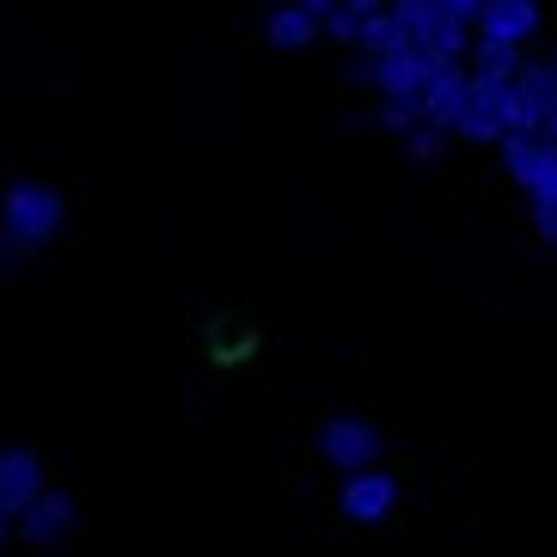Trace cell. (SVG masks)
I'll return each instance as SVG.
<instances>
[{
	"label": "cell",
	"mask_w": 557,
	"mask_h": 557,
	"mask_svg": "<svg viewBox=\"0 0 557 557\" xmlns=\"http://www.w3.org/2000/svg\"><path fill=\"white\" fill-rule=\"evenodd\" d=\"M67 227V197L44 178H13L0 190V251L7 258H37L55 233Z\"/></svg>",
	"instance_id": "cell-1"
},
{
	"label": "cell",
	"mask_w": 557,
	"mask_h": 557,
	"mask_svg": "<svg viewBox=\"0 0 557 557\" xmlns=\"http://www.w3.org/2000/svg\"><path fill=\"white\" fill-rule=\"evenodd\" d=\"M386 454V429L374 417H356V410H337L312 429V459L325 472H356V466H374Z\"/></svg>",
	"instance_id": "cell-2"
},
{
	"label": "cell",
	"mask_w": 557,
	"mask_h": 557,
	"mask_svg": "<svg viewBox=\"0 0 557 557\" xmlns=\"http://www.w3.org/2000/svg\"><path fill=\"white\" fill-rule=\"evenodd\" d=\"M74 533H81V515H74V496H67L62 484H44V491L13 515V540H25L32 552H55V545H67Z\"/></svg>",
	"instance_id": "cell-3"
},
{
	"label": "cell",
	"mask_w": 557,
	"mask_h": 557,
	"mask_svg": "<svg viewBox=\"0 0 557 557\" xmlns=\"http://www.w3.org/2000/svg\"><path fill=\"white\" fill-rule=\"evenodd\" d=\"M398 508V472H386V466H356V472H344V484H337V515H344L349 527H380L393 521Z\"/></svg>",
	"instance_id": "cell-4"
},
{
	"label": "cell",
	"mask_w": 557,
	"mask_h": 557,
	"mask_svg": "<svg viewBox=\"0 0 557 557\" xmlns=\"http://www.w3.org/2000/svg\"><path fill=\"white\" fill-rule=\"evenodd\" d=\"M503 92H508V81H484V74H472V86H466V104H459V116H454V141L496 148V141L508 135V123H503Z\"/></svg>",
	"instance_id": "cell-5"
},
{
	"label": "cell",
	"mask_w": 557,
	"mask_h": 557,
	"mask_svg": "<svg viewBox=\"0 0 557 557\" xmlns=\"http://www.w3.org/2000/svg\"><path fill=\"white\" fill-rule=\"evenodd\" d=\"M545 25V0H484L472 18V37H496V44H515L527 50Z\"/></svg>",
	"instance_id": "cell-6"
},
{
	"label": "cell",
	"mask_w": 557,
	"mask_h": 557,
	"mask_svg": "<svg viewBox=\"0 0 557 557\" xmlns=\"http://www.w3.org/2000/svg\"><path fill=\"white\" fill-rule=\"evenodd\" d=\"M496 160H503V178L527 197V190L552 172L557 153H552V141H545L540 129H515V135H503V141H496Z\"/></svg>",
	"instance_id": "cell-7"
},
{
	"label": "cell",
	"mask_w": 557,
	"mask_h": 557,
	"mask_svg": "<svg viewBox=\"0 0 557 557\" xmlns=\"http://www.w3.org/2000/svg\"><path fill=\"white\" fill-rule=\"evenodd\" d=\"M44 484H50V472H44V459H37L32 447H0V515H7V521H13Z\"/></svg>",
	"instance_id": "cell-8"
},
{
	"label": "cell",
	"mask_w": 557,
	"mask_h": 557,
	"mask_svg": "<svg viewBox=\"0 0 557 557\" xmlns=\"http://www.w3.org/2000/svg\"><path fill=\"white\" fill-rule=\"evenodd\" d=\"M263 44L282 55H300L319 44V13L295 7V0H276V7H263Z\"/></svg>",
	"instance_id": "cell-9"
},
{
	"label": "cell",
	"mask_w": 557,
	"mask_h": 557,
	"mask_svg": "<svg viewBox=\"0 0 557 557\" xmlns=\"http://www.w3.org/2000/svg\"><path fill=\"white\" fill-rule=\"evenodd\" d=\"M527 62V50H515V44H496V37H472V50H466V67L472 74H484V81H515Z\"/></svg>",
	"instance_id": "cell-10"
},
{
	"label": "cell",
	"mask_w": 557,
	"mask_h": 557,
	"mask_svg": "<svg viewBox=\"0 0 557 557\" xmlns=\"http://www.w3.org/2000/svg\"><path fill=\"white\" fill-rule=\"evenodd\" d=\"M398 18L386 13V7H380V13H368L361 18V32H356V55H368V62H380V55H393L398 50Z\"/></svg>",
	"instance_id": "cell-11"
},
{
	"label": "cell",
	"mask_w": 557,
	"mask_h": 557,
	"mask_svg": "<svg viewBox=\"0 0 557 557\" xmlns=\"http://www.w3.org/2000/svg\"><path fill=\"white\" fill-rule=\"evenodd\" d=\"M374 123L386 135H410L423 123V99H374Z\"/></svg>",
	"instance_id": "cell-12"
},
{
	"label": "cell",
	"mask_w": 557,
	"mask_h": 557,
	"mask_svg": "<svg viewBox=\"0 0 557 557\" xmlns=\"http://www.w3.org/2000/svg\"><path fill=\"white\" fill-rule=\"evenodd\" d=\"M398 141H405V160L435 165V160L447 153V141H454V135H447V129H435V123H417V129H410V135H398Z\"/></svg>",
	"instance_id": "cell-13"
},
{
	"label": "cell",
	"mask_w": 557,
	"mask_h": 557,
	"mask_svg": "<svg viewBox=\"0 0 557 557\" xmlns=\"http://www.w3.org/2000/svg\"><path fill=\"white\" fill-rule=\"evenodd\" d=\"M337 7H349V13H356V18H368V13H380L386 0H337Z\"/></svg>",
	"instance_id": "cell-14"
},
{
	"label": "cell",
	"mask_w": 557,
	"mask_h": 557,
	"mask_svg": "<svg viewBox=\"0 0 557 557\" xmlns=\"http://www.w3.org/2000/svg\"><path fill=\"white\" fill-rule=\"evenodd\" d=\"M447 7H454V13L466 18V25H472V18H478V7H484V0H447Z\"/></svg>",
	"instance_id": "cell-15"
},
{
	"label": "cell",
	"mask_w": 557,
	"mask_h": 557,
	"mask_svg": "<svg viewBox=\"0 0 557 557\" xmlns=\"http://www.w3.org/2000/svg\"><path fill=\"white\" fill-rule=\"evenodd\" d=\"M295 7H307V13H319V18H325L331 7H337V0H295Z\"/></svg>",
	"instance_id": "cell-16"
},
{
	"label": "cell",
	"mask_w": 557,
	"mask_h": 557,
	"mask_svg": "<svg viewBox=\"0 0 557 557\" xmlns=\"http://www.w3.org/2000/svg\"><path fill=\"white\" fill-rule=\"evenodd\" d=\"M7 540H13V521H7V515H0V545H7Z\"/></svg>",
	"instance_id": "cell-17"
},
{
	"label": "cell",
	"mask_w": 557,
	"mask_h": 557,
	"mask_svg": "<svg viewBox=\"0 0 557 557\" xmlns=\"http://www.w3.org/2000/svg\"><path fill=\"white\" fill-rule=\"evenodd\" d=\"M258 7H276V0H258Z\"/></svg>",
	"instance_id": "cell-18"
}]
</instances>
